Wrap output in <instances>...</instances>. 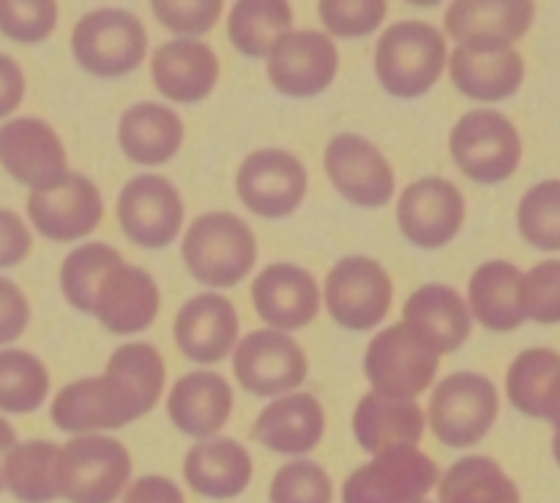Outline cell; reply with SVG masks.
Listing matches in <instances>:
<instances>
[{
	"instance_id": "6da1fadb",
	"label": "cell",
	"mask_w": 560,
	"mask_h": 503,
	"mask_svg": "<svg viewBox=\"0 0 560 503\" xmlns=\"http://www.w3.org/2000/svg\"><path fill=\"white\" fill-rule=\"evenodd\" d=\"M184 262L191 277L208 288H233L257 262V238L235 213H202L184 233Z\"/></svg>"
},
{
	"instance_id": "7a4b0ae2",
	"label": "cell",
	"mask_w": 560,
	"mask_h": 503,
	"mask_svg": "<svg viewBox=\"0 0 560 503\" xmlns=\"http://www.w3.org/2000/svg\"><path fill=\"white\" fill-rule=\"evenodd\" d=\"M446 60V38L424 20L392 25L375 49L377 80L397 98L424 96L441 80Z\"/></svg>"
},
{
	"instance_id": "3957f363",
	"label": "cell",
	"mask_w": 560,
	"mask_h": 503,
	"mask_svg": "<svg viewBox=\"0 0 560 503\" xmlns=\"http://www.w3.org/2000/svg\"><path fill=\"white\" fill-rule=\"evenodd\" d=\"M131 476V457L115 437L77 435L60 446L55 481L69 503H115Z\"/></svg>"
},
{
	"instance_id": "277c9868",
	"label": "cell",
	"mask_w": 560,
	"mask_h": 503,
	"mask_svg": "<svg viewBox=\"0 0 560 503\" xmlns=\"http://www.w3.org/2000/svg\"><path fill=\"white\" fill-rule=\"evenodd\" d=\"M501 413V397L490 377L476 372H454L430 394L427 421L443 446H476Z\"/></svg>"
},
{
	"instance_id": "5b68a950",
	"label": "cell",
	"mask_w": 560,
	"mask_h": 503,
	"mask_svg": "<svg viewBox=\"0 0 560 503\" xmlns=\"http://www.w3.org/2000/svg\"><path fill=\"white\" fill-rule=\"evenodd\" d=\"M448 151L459 173L476 184H501L512 178L523 159L520 131L498 109H474L454 124Z\"/></svg>"
},
{
	"instance_id": "8992f818",
	"label": "cell",
	"mask_w": 560,
	"mask_h": 503,
	"mask_svg": "<svg viewBox=\"0 0 560 503\" xmlns=\"http://www.w3.org/2000/svg\"><path fill=\"white\" fill-rule=\"evenodd\" d=\"M145 413V405L137 397L135 388L109 372L63 386L55 394L52 408H49L52 424L71 435H98L102 430H120Z\"/></svg>"
},
{
	"instance_id": "52a82bcc",
	"label": "cell",
	"mask_w": 560,
	"mask_h": 503,
	"mask_svg": "<svg viewBox=\"0 0 560 503\" xmlns=\"http://www.w3.org/2000/svg\"><path fill=\"white\" fill-rule=\"evenodd\" d=\"M71 52L91 74L124 77L145 60V27L124 9H96L71 31Z\"/></svg>"
},
{
	"instance_id": "ba28073f",
	"label": "cell",
	"mask_w": 560,
	"mask_h": 503,
	"mask_svg": "<svg viewBox=\"0 0 560 503\" xmlns=\"http://www.w3.org/2000/svg\"><path fill=\"white\" fill-rule=\"evenodd\" d=\"M438 479V465L421 448H388L345 479L342 503H421Z\"/></svg>"
},
{
	"instance_id": "9c48e42d",
	"label": "cell",
	"mask_w": 560,
	"mask_h": 503,
	"mask_svg": "<svg viewBox=\"0 0 560 503\" xmlns=\"http://www.w3.org/2000/svg\"><path fill=\"white\" fill-rule=\"evenodd\" d=\"M326 309L348 331H370L386 320L394 301V284L386 268L364 255L339 260L328 271Z\"/></svg>"
},
{
	"instance_id": "30bf717a",
	"label": "cell",
	"mask_w": 560,
	"mask_h": 503,
	"mask_svg": "<svg viewBox=\"0 0 560 503\" xmlns=\"http://www.w3.org/2000/svg\"><path fill=\"white\" fill-rule=\"evenodd\" d=\"M438 355L421 348L402 323H392L366 344L364 372L372 391L392 399H416L438 375Z\"/></svg>"
},
{
	"instance_id": "8fae6325",
	"label": "cell",
	"mask_w": 560,
	"mask_h": 503,
	"mask_svg": "<svg viewBox=\"0 0 560 503\" xmlns=\"http://www.w3.org/2000/svg\"><path fill=\"white\" fill-rule=\"evenodd\" d=\"M306 355L295 339L273 328L246 334L233 350L235 381L257 397L293 394L306 377Z\"/></svg>"
},
{
	"instance_id": "7c38bea8",
	"label": "cell",
	"mask_w": 560,
	"mask_h": 503,
	"mask_svg": "<svg viewBox=\"0 0 560 503\" xmlns=\"http://www.w3.org/2000/svg\"><path fill=\"white\" fill-rule=\"evenodd\" d=\"M534 16V0H457L443 14V27L459 49L490 55L514 49L530 31Z\"/></svg>"
},
{
	"instance_id": "4fadbf2b",
	"label": "cell",
	"mask_w": 560,
	"mask_h": 503,
	"mask_svg": "<svg viewBox=\"0 0 560 503\" xmlns=\"http://www.w3.org/2000/svg\"><path fill=\"white\" fill-rule=\"evenodd\" d=\"M235 189L255 217H290L306 197V167L295 153L262 148L241 162Z\"/></svg>"
},
{
	"instance_id": "5bb4252c",
	"label": "cell",
	"mask_w": 560,
	"mask_h": 503,
	"mask_svg": "<svg viewBox=\"0 0 560 503\" xmlns=\"http://www.w3.org/2000/svg\"><path fill=\"white\" fill-rule=\"evenodd\" d=\"M118 224L142 249H162L184 227L180 191L164 175H137L118 195Z\"/></svg>"
},
{
	"instance_id": "9a60e30c",
	"label": "cell",
	"mask_w": 560,
	"mask_h": 503,
	"mask_svg": "<svg viewBox=\"0 0 560 503\" xmlns=\"http://www.w3.org/2000/svg\"><path fill=\"white\" fill-rule=\"evenodd\" d=\"M0 164L31 191H47L69 175L58 131L38 118H14L0 126Z\"/></svg>"
},
{
	"instance_id": "2e32d148",
	"label": "cell",
	"mask_w": 560,
	"mask_h": 503,
	"mask_svg": "<svg viewBox=\"0 0 560 503\" xmlns=\"http://www.w3.org/2000/svg\"><path fill=\"white\" fill-rule=\"evenodd\" d=\"M399 230L421 249H441L465 222V197L452 180L421 178L399 195Z\"/></svg>"
},
{
	"instance_id": "e0dca14e",
	"label": "cell",
	"mask_w": 560,
	"mask_h": 503,
	"mask_svg": "<svg viewBox=\"0 0 560 503\" xmlns=\"http://www.w3.org/2000/svg\"><path fill=\"white\" fill-rule=\"evenodd\" d=\"M268 80L279 93L310 98L326 91L339 69V49L320 31H293L268 55Z\"/></svg>"
},
{
	"instance_id": "ac0fdd59",
	"label": "cell",
	"mask_w": 560,
	"mask_h": 503,
	"mask_svg": "<svg viewBox=\"0 0 560 503\" xmlns=\"http://www.w3.org/2000/svg\"><path fill=\"white\" fill-rule=\"evenodd\" d=\"M27 217L33 227L49 241H80L98 227L104 217V200L96 184L80 173H69L47 191H31Z\"/></svg>"
},
{
	"instance_id": "d6986e66",
	"label": "cell",
	"mask_w": 560,
	"mask_h": 503,
	"mask_svg": "<svg viewBox=\"0 0 560 503\" xmlns=\"http://www.w3.org/2000/svg\"><path fill=\"white\" fill-rule=\"evenodd\" d=\"M326 175L345 200L361 208H381L394 197L388 159L359 134H337L326 148Z\"/></svg>"
},
{
	"instance_id": "ffe728a7",
	"label": "cell",
	"mask_w": 560,
	"mask_h": 503,
	"mask_svg": "<svg viewBox=\"0 0 560 503\" xmlns=\"http://www.w3.org/2000/svg\"><path fill=\"white\" fill-rule=\"evenodd\" d=\"M252 304L273 331H299L320 312V284L293 262H271L252 282Z\"/></svg>"
},
{
	"instance_id": "44dd1931",
	"label": "cell",
	"mask_w": 560,
	"mask_h": 503,
	"mask_svg": "<svg viewBox=\"0 0 560 503\" xmlns=\"http://www.w3.org/2000/svg\"><path fill=\"white\" fill-rule=\"evenodd\" d=\"M470 323L474 317L468 304L448 284H424L413 290L402 306V326L438 359L463 348L470 337Z\"/></svg>"
},
{
	"instance_id": "7402d4cb",
	"label": "cell",
	"mask_w": 560,
	"mask_h": 503,
	"mask_svg": "<svg viewBox=\"0 0 560 503\" xmlns=\"http://www.w3.org/2000/svg\"><path fill=\"white\" fill-rule=\"evenodd\" d=\"M175 342L197 364H219L238 344V312L233 301L217 293H200L175 315Z\"/></svg>"
},
{
	"instance_id": "603a6c76",
	"label": "cell",
	"mask_w": 560,
	"mask_h": 503,
	"mask_svg": "<svg viewBox=\"0 0 560 503\" xmlns=\"http://www.w3.org/2000/svg\"><path fill=\"white\" fill-rule=\"evenodd\" d=\"M159 288L142 268L120 262L109 268L93 299V315L107 331L137 334L145 331L159 315Z\"/></svg>"
},
{
	"instance_id": "cb8c5ba5",
	"label": "cell",
	"mask_w": 560,
	"mask_h": 503,
	"mask_svg": "<svg viewBox=\"0 0 560 503\" xmlns=\"http://www.w3.org/2000/svg\"><path fill=\"white\" fill-rule=\"evenodd\" d=\"M151 80L175 104L202 102L219 82V58L206 42L175 38L151 55Z\"/></svg>"
},
{
	"instance_id": "d4e9b609",
	"label": "cell",
	"mask_w": 560,
	"mask_h": 503,
	"mask_svg": "<svg viewBox=\"0 0 560 503\" xmlns=\"http://www.w3.org/2000/svg\"><path fill=\"white\" fill-rule=\"evenodd\" d=\"M326 432V413L315 394H284L273 399L252 424V437L266 448L288 457H301L317 448Z\"/></svg>"
},
{
	"instance_id": "484cf974",
	"label": "cell",
	"mask_w": 560,
	"mask_h": 503,
	"mask_svg": "<svg viewBox=\"0 0 560 503\" xmlns=\"http://www.w3.org/2000/svg\"><path fill=\"white\" fill-rule=\"evenodd\" d=\"M230 413L233 386L217 372H189L170 388L167 416L184 435L208 441L228 424Z\"/></svg>"
},
{
	"instance_id": "4316f807",
	"label": "cell",
	"mask_w": 560,
	"mask_h": 503,
	"mask_svg": "<svg viewBox=\"0 0 560 503\" xmlns=\"http://www.w3.org/2000/svg\"><path fill=\"white\" fill-rule=\"evenodd\" d=\"M424 426L427 413L416 399H392L370 391L353 410V435L370 454L416 446L424 435Z\"/></svg>"
},
{
	"instance_id": "83f0119b",
	"label": "cell",
	"mask_w": 560,
	"mask_h": 503,
	"mask_svg": "<svg viewBox=\"0 0 560 503\" xmlns=\"http://www.w3.org/2000/svg\"><path fill=\"white\" fill-rule=\"evenodd\" d=\"M184 479L197 495L230 501L249 487L252 457L230 437H208L186 452Z\"/></svg>"
},
{
	"instance_id": "f1b7e54d",
	"label": "cell",
	"mask_w": 560,
	"mask_h": 503,
	"mask_svg": "<svg viewBox=\"0 0 560 503\" xmlns=\"http://www.w3.org/2000/svg\"><path fill=\"white\" fill-rule=\"evenodd\" d=\"M184 142V120L167 104L140 102L118 120V145L142 167H159L178 153Z\"/></svg>"
},
{
	"instance_id": "f546056e",
	"label": "cell",
	"mask_w": 560,
	"mask_h": 503,
	"mask_svg": "<svg viewBox=\"0 0 560 503\" xmlns=\"http://www.w3.org/2000/svg\"><path fill=\"white\" fill-rule=\"evenodd\" d=\"M520 282L523 271L514 262H481L468 282V312L490 331H514L525 323L520 306Z\"/></svg>"
},
{
	"instance_id": "4dcf8cb0",
	"label": "cell",
	"mask_w": 560,
	"mask_h": 503,
	"mask_svg": "<svg viewBox=\"0 0 560 503\" xmlns=\"http://www.w3.org/2000/svg\"><path fill=\"white\" fill-rule=\"evenodd\" d=\"M448 74L463 96L487 104L503 102L523 85L525 60L517 49L479 55L457 47L448 58Z\"/></svg>"
},
{
	"instance_id": "1f68e13d",
	"label": "cell",
	"mask_w": 560,
	"mask_h": 503,
	"mask_svg": "<svg viewBox=\"0 0 560 503\" xmlns=\"http://www.w3.org/2000/svg\"><path fill=\"white\" fill-rule=\"evenodd\" d=\"M438 503H523V498L495 459L470 454L438 479Z\"/></svg>"
},
{
	"instance_id": "d6a6232c",
	"label": "cell",
	"mask_w": 560,
	"mask_h": 503,
	"mask_svg": "<svg viewBox=\"0 0 560 503\" xmlns=\"http://www.w3.org/2000/svg\"><path fill=\"white\" fill-rule=\"evenodd\" d=\"M288 33H293V9L284 0H238L230 9L228 36L246 58H268Z\"/></svg>"
},
{
	"instance_id": "836d02e7",
	"label": "cell",
	"mask_w": 560,
	"mask_h": 503,
	"mask_svg": "<svg viewBox=\"0 0 560 503\" xmlns=\"http://www.w3.org/2000/svg\"><path fill=\"white\" fill-rule=\"evenodd\" d=\"M60 446L52 441H25L11 448L3 468V481L11 495L22 503H52L58 501V465Z\"/></svg>"
},
{
	"instance_id": "e575fe53",
	"label": "cell",
	"mask_w": 560,
	"mask_h": 503,
	"mask_svg": "<svg viewBox=\"0 0 560 503\" xmlns=\"http://www.w3.org/2000/svg\"><path fill=\"white\" fill-rule=\"evenodd\" d=\"M560 375V353L550 348H528L506 372L509 402L530 419H541L547 394Z\"/></svg>"
},
{
	"instance_id": "d590c367",
	"label": "cell",
	"mask_w": 560,
	"mask_h": 503,
	"mask_svg": "<svg viewBox=\"0 0 560 503\" xmlns=\"http://www.w3.org/2000/svg\"><path fill=\"white\" fill-rule=\"evenodd\" d=\"M49 394V372L27 350H0V410L33 413Z\"/></svg>"
},
{
	"instance_id": "8d00e7d4",
	"label": "cell",
	"mask_w": 560,
	"mask_h": 503,
	"mask_svg": "<svg viewBox=\"0 0 560 503\" xmlns=\"http://www.w3.org/2000/svg\"><path fill=\"white\" fill-rule=\"evenodd\" d=\"M124 257L115 246L109 244H82L74 252H69L60 266V290H63L66 301L80 312H93V299L107 277L109 268L120 266Z\"/></svg>"
},
{
	"instance_id": "74e56055",
	"label": "cell",
	"mask_w": 560,
	"mask_h": 503,
	"mask_svg": "<svg viewBox=\"0 0 560 503\" xmlns=\"http://www.w3.org/2000/svg\"><path fill=\"white\" fill-rule=\"evenodd\" d=\"M517 227L536 249L560 252V180H541L525 191L517 208Z\"/></svg>"
},
{
	"instance_id": "f35d334b",
	"label": "cell",
	"mask_w": 560,
	"mask_h": 503,
	"mask_svg": "<svg viewBox=\"0 0 560 503\" xmlns=\"http://www.w3.org/2000/svg\"><path fill=\"white\" fill-rule=\"evenodd\" d=\"M109 375L120 377L135 388L137 397L142 399L145 410L156 408L159 397L164 391V359L153 344L129 342L115 350L107 361Z\"/></svg>"
},
{
	"instance_id": "ab89813d",
	"label": "cell",
	"mask_w": 560,
	"mask_h": 503,
	"mask_svg": "<svg viewBox=\"0 0 560 503\" xmlns=\"http://www.w3.org/2000/svg\"><path fill=\"white\" fill-rule=\"evenodd\" d=\"M271 503H331V476L312 459H293L273 473Z\"/></svg>"
},
{
	"instance_id": "60d3db41",
	"label": "cell",
	"mask_w": 560,
	"mask_h": 503,
	"mask_svg": "<svg viewBox=\"0 0 560 503\" xmlns=\"http://www.w3.org/2000/svg\"><path fill=\"white\" fill-rule=\"evenodd\" d=\"M520 306L525 320L556 326L560 323V260H541L523 273Z\"/></svg>"
},
{
	"instance_id": "b9f144b4",
	"label": "cell",
	"mask_w": 560,
	"mask_h": 503,
	"mask_svg": "<svg viewBox=\"0 0 560 503\" xmlns=\"http://www.w3.org/2000/svg\"><path fill=\"white\" fill-rule=\"evenodd\" d=\"M58 22L55 0H0V33L16 44H38Z\"/></svg>"
},
{
	"instance_id": "7bdbcfd3",
	"label": "cell",
	"mask_w": 560,
	"mask_h": 503,
	"mask_svg": "<svg viewBox=\"0 0 560 503\" xmlns=\"http://www.w3.org/2000/svg\"><path fill=\"white\" fill-rule=\"evenodd\" d=\"M317 14L331 36L359 38L386 20L388 3L386 0H320Z\"/></svg>"
},
{
	"instance_id": "ee69618b",
	"label": "cell",
	"mask_w": 560,
	"mask_h": 503,
	"mask_svg": "<svg viewBox=\"0 0 560 503\" xmlns=\"http://www.w3.org/2000/svg\"><path fill=\"white\" fill-rule=\"evenodd\" d=\"M153 16L178 36H202L213 31L222 16V0H153Z\"/></svg>"
},
{
	"instance_id": "f6af8a7d",
	"label": "cell",
	"mask_w": 560,
	"mask_h": 503,
	"mask_svg": "<svg viewBox=\"0 0 560 503\" xmlns=\"http://www.w3.org/2000/svg\"><path fill=\"white\" fill-rule=\"evenodd\" d=\"M31 323V306L25 293L11 279L0 277V344L14 342Z\"/></svg>"
},
{
	"instance_id": "bcb514c9",
	"label": "cell",
	"mask_w": 560,
	"mask_h": 503,
	"mask_svg": "<svg viewBox=\"0 0 560 503\" xmlns=\"http://www.w3.org/2000/svg\"><path fill=\"white\" fill-rule=\"evenodd\" d=\"M31 230L9 208H0V268L20 266L31 255Z\"/></svg>"
},
{
	"instance_id": "7dc6e473",
	"label": "cell",
	"mask_w": 560,
	"mask_h": 503,
	"mask_svg": "<svg viewBox=\"0 0 560 503\" xmlns=\"http://www.w3.org/2000/svg\"><path fill=\"white\" fill-rule=\"evenodd\" d=\"M124 503H186V498L167 476H140L129 484Z\"/></svg>"
},
{
	"instance_id": "c3c4849f",
	"label": "cell",
	"mask_w": 560,
	"mask_h": 503,
	"mask_svg": "<svg viewBox=\"0 0 560 503\" xmlns=\"http://www.w3.org/2000/svg\"><path fill=\"white\" fill-rule=\"evenodd\" d=\"M22 96H25V74L14 58L0 52V118L14 113L22 104Z\"/></svg>"
},
{
	"instance_id": "681fc988",
	"label": "cell",
	"mask_w": 560,
	"mask_h": 503,
	"mask_svg": "<svg viewBox=\"0 0 560 503\" xmlns=\"http://www.w3.org/2000/svg\"><path fill=\"white\" fill-rule=\"evenodd\" d=\"M16 446V432L9 421L0 416V490H5V481H3V468H5V459H9L11 448Z\"/></svg>"
},
{
	"instance_id": "f907efd6",
	"label": "cell",
	"mask_w": 560,
	"mask_h": 503,
	"mask_svg": "<svg viewBox=\"0 0 560 503\" xmlns=\"http://www.w3.org/2000/svg\"><path fill=\"white\" fill-rule=\"evenodd\" d=\"M541 419L550 421L552 430H556V435H560V375H558V381L552 383L550 394H547V402H545V410H541Z\"/></svg>"
},
{
	"instance_id": "816d5d0a",
	"label": "cell",
	"mask_w": 560,
	"mask_h": 503,
	"mask_svg": "<svg viewBox=\"0 0 560 503\" xmlns=\"http://www.w3.org/2000/svg\"><path fill=\"white\" fill-rule=\"evenodd\" d=\"M552 457H556V463L560 465V435L552 437Z\"/></svg>"
},
{
	"instance_id": "f5cc1de1",
	"label": "cell",
	"mask_w": 560,
	"mask_h": 503,
	"mask_svg": "<svg viewBox=\"0 0 560 503\" xmlns=\"http://www.w3.org/2000/svg\"><path fill=\"white\" fill-rule=\"evenodd\" d=\"M421 503H430V501H421Z\"/></svg>"
}]
</instances>
